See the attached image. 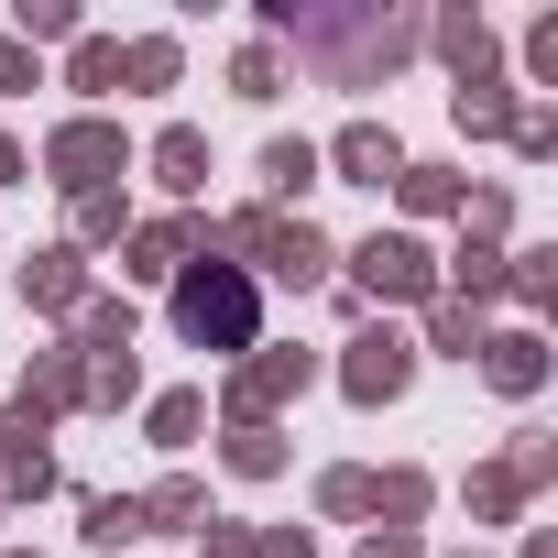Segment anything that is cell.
<instances>
[{"instance_id":"1","label":"cell","mask_w":558,"mask_h":558,"mask_svg":"<svg viewBox=\"0 0 558 558\" xmlns=\"http://www.w3.org/2000/svg\"><path fill=\"white\" fill-rule=\"evenodd\" d=\"M263 34H286L329 88H373V77H395L427 45L416 12H296V0H263Z\"/></svg>"},{"instance_id":"2","label":"cell","mask_w":558,"mask_h":558,"mask_svg":"<svg viewBox=\"0 0 558 558\" xmlns=\"http://www.w3.org/2000/svg\"><path fill=\"white\" fill-rule=\"evenodd\" d=\"M175 329L197 340V351H219V362H241V351H263V286L241 263H175Z\"/></svg>"},{"instance_id":"3","label":"cell","mask_w":558,"mask_h":558,"mask_svg":"<svg viewBox=\"0 0 558 558\" xmlns=\"http://www.w3.org/2000/svg\"><path fill=\"white\" fill-rule=\"evenodd\" d=\"M208 241H219V252H252L241 274H274V286H318V274L340 263L329 230H307V219H286V208H241V219H219Z\"/></svg>"},{"instance_id":"4","label":"cell","mask_w":558,"mask_h":558,"mask_svg":"<svg viewBox=\"0 0 558 558\" xmlns=\"http://www.w3.org/2000/svg\"><path fill=\"white\" fill-rule=\"evenodd\" d=\"M121 165H132V143H121V121H99V110H77V121L45 132V186H66V197H99Z\"/></svg>"},{"instance_id":"5","label":"cell","mask_w":558,"mask_h":558,"mask_svg":"<svg viewBox=\"0 0 558 558\" xmlns=\"http://www.w3.org/2000/svg\"><path fill=\"white\" fill-rule=\"evenodd\" d=\"M351 286H362L373 307H438V252L405 241V230H373V241L351 252Z\"/></svg>"},{"instance_id":"6","label":"cell","mask_w":558,"mask_h":558,"mask_svg":"<svg viewBox=\"0 0 558 558\" xmlns=\"http://www.w3.org/2000/svg\"><path fill=\"white\" fill-rule=\"evenodd\" d=\"M318 384V351H241L230 395H219V427H274V405H296Z\"/></svg>"},{"instance_id":"7","label":"cell","mask_w":558,"mask_h":558,"mask_svg":"<svg viewBox=\"0 0 558 558\" xmlns=\"http://www.w3.org/2000/svg\"><path fill=\"white\" fill-rule=\"evenodd\" d=\"M405 384H416V340H405V329H362V340L340 351V395H351V405H395Z\"/></svg>"},{"instance_id":"8","label":"cell","mask_w":558,"mask_h":558,"mask_svg":"<svg viewBox=\"0 0 558 558\" xmlns=\"http://www.w3.org/2000/svg\"><path fill=\"white\" fill-rule=\"evenodd\" d=\"M471 362H482V384H493V395H514V405L547 384V340H536V329H482V351H471Z\"/></svg>"},{"instance_id":"9","label":"cell","mask_w":558,"mask_h":558,"mask_svg":"<svg viewBox=\"0 0 558 558\" xmlns=\"http://www.w3.org/2000/svg\"><path fill=\"white\" fill-rule=\"evenodd\" d=\"M23 307H45V318H77L88 307V252L77 241H56V252L23 263Z\"/></svg>"},{"instance_id":"10","label":"cell","mask_w":558,"mask_h":558,"mask_svg":"<svg viewBox=\"0 0 558 558\" xmlns=\"http://www.w3.org/2000/svg\"><path fill=\"white\" fill-rule=\"evenodd\" d=\"M45 427H56V416H34V405L0 416V482H12V493H56V449H45Z\"/></svg>"},{"instance_id":"11","label":"cell","mask_w":558,"mask_h":558,"mask_svg":"<svg viewBox=\"0 0 558 558\" xmlns=\"http://www.w3.org/2000/svg\"><path fill=\"white\" fill-rule=\"evenodd\" d=\"M318 165H340V186H395V175H405V143H395L384 121H351Z\"/></svg>"},{"instance_id":"12","label":"cell","mask_w":558,"mask_h":558,"mask_svg":"<svg viewBox=\"0 0 558 558\" xmlns=\"http://www.w3.org/2000/svg\"><path fill=\"white\" fill-rule=\"evenodd\" d=\"M186 252H208V219H143L121 274H143V286H175V263H186Z\"/></svg>"},{"instance_id":"13","label":"cell","mask_w":558,"mask_h":558,"mask_svg":"<svg viewBox=\"0 0 558 558\" xmlns=\"http://www.w3.org/2000/svg\"><path fill=\"white\" fill-rule=\"evenodd\" d=\"M154 186H175V197H197V186H208V132H186V121H165V132H154Z\"/></svg>"},{"instance_id":"14","label":"cell","mask_w":558,"mask_h":558,"mask_svg":"<svg viewBox=\"0 0 558 558\" xmlns=\"http://www.w3.org/2000/svg\"><path fill=\"white\" fill-rule=\"evenodd\" d=\"M23 405H34V416H66V405H88V362H77V351H34V384H23Z\"/></svg>"},{"instance_id":"15","label":"cell","mask_w":558,"mask_h":558,"mask_svg":"<svg viewBox=\"0 0 558 558\" xmlns=\"http://www.w3.org/2000/svg\"><path fill=\"white\" fill-rule=\"evenodd\" d=\"M438 286H460V307H493V296H504V252H493V241H471V230H460V252H449V263H438Z\"/></svg>"},{"instance_id":"16","label":"cell","mask_w":558,"mask_h":558,"mask_svg":"<svg viewBox=\"0 0 558 558\" xmlns=\"http://www.w3.org/2000/svg\"><path fill=\"white\" fill-rule=\"evenodd\" d=\"M427 45L460 66V88H471V77H493V34H482V12H438V23H427Z\"/></svg>"},{"instance_id":"17","label":"cell","mask_w":558,"mask_h":558,"mask_svg":"<svg viewBox=\"0 0 558 558\" xmlns=\"http://www.w3.org/2000/svg\"><path fill=\"white\" fill-rule=\"evenodd\" d=\"M307 186H318V143H296V132H274V143H263V197L286 208V197H307Z\"/></svg>"},{"instance_id":"18","label":"cell","mask_w":558,"mask_h":558,"mask_svg":"<svg viewBox=\"0 0 558 558\" xmlns=\"http://www.w3.org/2000/svg\"><path fill=\"white\" fill-rule=\"evenodd\" d=\"M395 197H405L416 219H449V208L471 197V175H460V165H405V175H395Z\"/></svg>"},{"instance_id":"19","label":"cell","mask_w":558,"mask_h":558,"mask_svg":"<svg viewBox=\"0 0 558 558\" xmlns=\"http://www.w3.org/2000/svg\"><path fill=\"white\" fill-rule=\"evenodd\" d=\"M197 427H208V395H186V384L143 405V438H154V449H197Z\"/></svg>"},{"instance_id":"20","label":"cell","mask_w":558,"mask_h":558,"mask_svg":"<svg viewBox=\"0 0 558 558\" xmlns=\"http://www.w3.org/2000/svg\"><path fill=\"white\" fill-rule=\"evenodd\" d=\"M175 525H208V482H186V471L143 493V536H175Z\"/></svg>"},{"instance_id":"21","label":"cell","mask_w":558,"mask_h":558,"mask_svg":"<svg viewBox=\"0 0 558 558\" xmlns=\"http://www.w3.org/2000/svg\"><path fill=\"white\" fill-rule=\"evenodd\" d=\"M504 296H525V307H558V241H525V252H504Z\"/></svg>"},{"instance_id":"22","label":"cell","mask_w":558,"mask_h":558,"mask_svg":"<svg viewBox=\"0 0 558 558\" xmlns=\"http://www.w3.org/2000/svg\"><path fill=\"white\" fill-rule=\"evenodd\" d=\"M66 88H77V99H110V88H121V45H110V34H77V45H66Z\"/></svg>"},{"instance_id":"23","label":"cell","mask_w":558,"mask_h":558,"mask_svg":"<svg viewBox=\"0 0 558 558\" xmlns=\"http://www.w3.org/2000/svg\"><path fill=\"white\" fill-rule=\"evenodd\" d=\"M219 460L241 482H274V471H286V438H274V427H219Z\"/></svg>"},{"instance_id":"24","label":"cell","mask_w":558,"mask_h":558,"mask_svg":"<svg viewBox=\"0 0 558 558\" xmlns=\"http://www.w3.org/2000/svg\"><path fill=\"white\" fill-rule=\"evenodd\" d=\"M132 536H143V493H88V547H110V558H121Z\"/></svg>"},{"instance_id":"25","label":"cell","mask_w":558,"mask_h":558,"mask_svg":"<svg viewBox=\"0 0 558 558\" xmlns=\"http://www.w3.org/2000/svg\"><path fill=\"white\" fill-rule=\"evenodd\" d=\"M449 110H460V132H514V88H504V77H471Z\"/></svg>"},{"instance_id":"26","label":"cell","mask_w":558,"mask_h":558,"mask_svg":"<svg viewBox=\"0 0 558 558\" xmlns=\"http://www.w3.org/2000/svg\"><path fill=\"white\" fill-rule=\"evenodd\" d=\"M427 351H449V362H471V351H482V307H460V296H438V307H427Z\"/></svg>"},{"instance_id":"27","label":"cell","mask_w":558,"mask_h":558,"mask_svg":"<svg viewBox=\"0 0 558 558\" xmlns=\"http://www.w3.org/2000/svg\"><path fill=\"white\" fill-rule=\"evenodd\" d=\"M427 493H438L427 471H373V514H384V525H416V514H427Z\"/></svg>"},{"instance_id":"28","label":"cell","mask_w":558,"mask_h":558,"mask_svg":"<svg viewBox=\"0 0 558 558\" xmlns=\"http://www.w3.org/2000/svg\"><path fill=\"white\" fill-rule=\"evenodd\" d=\"M175 66H186V56H175V34H143V45H121V77H132V88H175Z\"/></svg>"},{"instance_id":"29","label":"cell","mask_w":558,"mask_h":558,"mask_svg":"<svg viewBox=\"0 0 558 558\" xmlns=\"http://www.w3.org/2000/svg\"><path fill=\"white\" fill-rule=\"evenodd\" d=\"M12 23H23L12 45H77V0H23Z\"/></svg>"},{"instance_id":"30","label":"cell","mask_w":558,"mask_h":558,"mask_svg":"<svg viewBox=\"0 0 558 558\" xmlns=\"http://www.w3.org/2000/svg\"><path fill=\"white\" fill-rule=\"evenodd\" d=\"M88 241H132V208H121V186L77 197V252H88Z\"/></svg>"},{"instance_id":"31","label":"cell","mask_w":558,"mask_h":558,"mask_svg":"<svg viewBox=\"0 0 558 558\" xmlns=\"http://www.w3.org/2000/svg\"><path fill=\"white\" fill-rule=\"evenodd\" d=\"M504 482H514V493H547V482H558V438H514V449H504Z\"/></svg>"},{"instance_id":"32","label":"cell","mask_w":558,"mask_h":558,"mask_svg":"<svg viewBox=\"0 0 558 558\" xmlns=\"http://www.w3.org/2000/svg\"><path fill=\"white\" fill-rule=\"evenodd\" d=\"M318 514H373V471H362V460H340V471L318 482Z\"/></svg>"},{"instance_id":"33","label":"cell","mask_w":558,"mask_h":558,"mask_svg":"<svg viewBox=\"0 0 558 558\" xmlns=\"http://www.w3.org/2000/svg\"><path fill=\"white\" fill-rule=\"evenodd\" d=\"M230 88H241V99H274V88H286V56H274V45H241Z\"/></svg>"},{"instance_id":"34","label":"cell","mask_w":558,"mask_h":558,"mask_svg":"<svg viewBox=\"0 0 558 558\" xmlns=\"http://www.w3.org/2000/svg\"><path fill=\"white\" fill-rule=\"evenodd\" d=\"M143 395V362L121 351V362H88V405H132Z\"/></svg>"},{"instance_id":"35","label":"cell","mask_w":558,"mask_h":558,"mask_svg":"<svg viewBox=\"0 0 558 558\" xmlns=\"http://www.w3.org/2000/svg\"><path fill=\"white\" fill-rule=\"evenodd\" d=\"M514 504H525V493L504 482V460H493V471H471V514H482V525H514Z\"/></svg>"},{"instance_id":"36","label":"cell","mask_w":558,"mask_h":558,"mask_svg":"<svg viewBox=\"0 0 558 558\" xmlns=\"http://www.w3.org/2000/svg\"><path fill=\"white\" fill-rule=\"evenodd\" d=\"M514 154L547 165V154H558V110H514Z\"/></svg>"},{"instance_id":"37","label":"cell","mask_w":558,"mask_h":558,"mask_svg":"<svg viewBox=\"0 0 558 558\" xmlns=\"http://www.w3.org/2000/svg\"><path fill=\"white\" fill-rule=\"evenodd\" d=\"M525 77H547V88H558V12L525 34Z\"/></svg>"},{"instance_id":"38","label":"cell","mask_w":558,"mask_h":558,"mask_svg":"<svg viewBox=\"0 0 558 558\" xmlns=\"http://www.w3.org/2000/svg\"><path fill=\"white\" fill-rule=\"evenodd\" d=\"M252 558H318V536L307 525H274V536H252Z\"/></svg>"},{"instance_id":"39","label":"cell","mask_w":558,"mask_h":558,"mask_svg":"<svg viewBox=\"0 0 558 558\" xmlns=\"http://www.w3.org/2000/svg\"><path fill=\"white\" fill-rule=\"evenodd\" d=\"M362 558H427V547H416V525H373V536H362Z\"/></svg>"},{"instance_id":"40","label":"cell","mask_w":558,"mask_h":558,"mask_svg":"<svg viewBox=\"0 0 558 558\" xmlns=\"http://www.w3.org/2000/svg\"><path fill=\"white\" fill-rule=\"evenodd\" d=\"M12 88H34V45H12V34H0V99H12Z\"/></svg>"},{"instance_id":"41","label":"cell","mask_w":558,"mask_h":558,"mask_svg":"<svg viewBox=\"0 0 558 558\" xmlns=\"http://www.w3.org/2000/svg\"><path fill=\"white\" fill-rule=\"evenodd\" d=\"M208 558H252V525H219L208 514Z\"/></svg>"},{"instance_id":"42","label":"cell","mask_w":558,"mask_h":558,"mask_svg":"<svg viewBox=\"0 0 558 558\" xmlns=\"http://www.w3.org/2000/svg\"><path fill=\"white\" fill-rule=\"evenodd\" d=\"M12 175H23V143H12V132H0V186H12Z\"/></svg>"},{"instance_id":"43","label":"cell","mask_w":558,"mask_h":558,"mask_svg":"<svg viewBox=\"0 0 558 558\" xmlns=\"http://www.w3.org/2000/svg\"><path fill=\"white\" fill-rule=\"evenodd\" d=\"M525 558H558V525H536V536H525Z\"/></svg>"},{"instance_id":"44","label":"cell","mask_w":558,"mask_h":558,"mask_svg":"<svg viewBox=\"0 0 558 558\" xmlns=\"http://www.w3.org/2000/svg\"><path fill=\"white\" fill-rule=\"evenodd\" d=\"M0 558H34V547H0Z\"/></svg>"}]
</instances>
